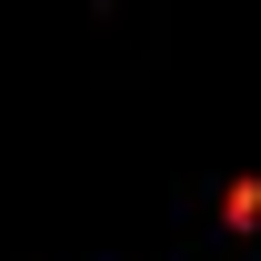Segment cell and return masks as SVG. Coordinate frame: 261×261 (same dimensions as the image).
I'll list each match as a JSON object with an SVG mask.
<instances>
[{"label": "cell", "instance_id": "6da1fadb", "mask_svg": "<svg viewBox=\"0 0 261 261\" xmlns=\"http://www.w3.org/2000/svg\"><path fill=\"white\" fill-rule=\"evenodd\" d=\"M261 221V181H231L221 191V231H251Z\"/></svg>", "mask_w": 261, "mask_h": 261}]
</instances>
